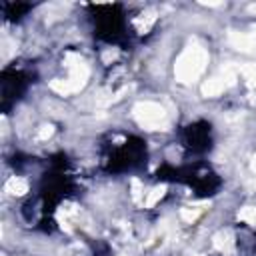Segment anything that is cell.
Returning <instances> with one entry per match:
<instances>
[{"instance_id":"cell-1","label":"cell","mask_w":256,"mask_h":256,"mask_svg":"<svg viewBox=\"0 0 256 256\" xmlns=\"http://www.w3.org/2000/svg\"><path fill=\"white\" fill-rule=\"evenodd\" d=\"M206 64H208V52L198 44H190L174 64V76L178 82L190 84L202 76Z\"/></svg>"},{"instance_id":"cell-2","label":"cell","mask_w":256,"mask_h":256,"mask_svg":"<svg viewBox=\"0 0 256 256\" xmlns=\"http://www.w3.org/2000/svg\"><path fill=\"white\" fill-rule=\"evenodd\" d=\"M64 64H66V68H68V72H70L68 78H64V80H62V78L52 80V82H50V88H52L54 92L62 94V96H68V94L78 92V90H82V88L86 86L88 76H90V70H88V64H86L78 54H74V52L66 54Z\"/></svg>"},{"instance_id":"cell-3","label":"cell","mask_w":256,"mask_h":256,"mask_svg":"<svg viewBox=\"0 0 256 256\" xmlns=\"http://www.w3.org/2000/svg\"><path fill=\"white\" fill-rule=\"evenodd\" d=\"M132 116L146 130H164L168 126L166 110L156 102H138L132 108Z\"/></svg>"},{"instance_id":"cell-4","label":"cell","mask_w":256,"mask_h":256,"mask_svg":"<svg viewBox=\"0 0 256 256\" xmlns=\"http://www.w3.org/2000/svg\"><path fill=\"white\" fill-rule=\"evenodd\" d=\"M238 78V72L232 68V66H226L224 70H220L218 74H214L212 78H208L204 84H202V94L206 98H214V96H220L224 90H228Z\"/></svg>"},{"instance_id":"cell-5","label":"cell","mask_w":256,"mask_h":256,"mask_svg":"<svg viewBox=\"0 0 256 256\" xmlns=\"http://www.w3.org/2000/svg\"><path fill=\"white\" fill-rule=\"evenodd\" d=\"M228 42L240 52H254L256 50V32H254V28H252V32H230Z\"/></svg>"},{"instance_id":"cell-6","label":"cell","mask_w":256,"mask_h":256,"mask_svg":"<svg viewBox=\"0 0 256 256\" xmlns=\"http://www.w3.org/2000/svg\"><path fill=\"white\" fill-rule=\"evenodd\" d=\"M214 248H216L218 252H222L224 256H232V254L236 252V242H234V236H232L228 230L218 232V234L214 236Z\"/></svg>"},{"instance_id":"cell-7","label":"cell","mask_w":256,"mask_h":256,"mask_svg":"<svg viewBox=\"0 0 256 256\" xmlns=\"http://www.w3.org/2000/svg\"><path fill=\"white\" fill-rule=\"evenodd\" d=\"M4 190L10 194V196H24L28 192V182L24 178H18V176H12L8 178V182L4 184Z\"/></svg>"},{"instance_id":"cell-8","label":"cell","mask_w":256,"mask_h":256,"mask_svg":"<svg viewBox=\"0 0 256 256\" xmlns=\"http://www.w3.org/2000/svg\"><path fill=\"white\" fill-rule=\"evenodd\" d=\"M154 22H156V12H154V10H148V12H142V14L134 20V26H136V30H138L140 34H146V32L154 26Z\"/></svg>"},{"instance_id":"cell-9","label":"cell","mask_w":256,"mask_h":256,"mask_svg":"<svg viewBox=\"0 0 256 256\" xmlns=\"http://www.w3.org/2000/svg\"><path fill=\"white\" fill-rule=\"evenodd\" d=\"M164 194H166V186L164 184H160V186H154L148 194H146V200H144V204L148 206V208H152L158 200H162L164 198Z\"/></svg>"},{"instance_id":"cell-10","label":"cell","mask_w":256,"mask_h":256,"mask_svg":"<svg viewBox=\"0 0 256 256\" xmlns=\"http://www.w3.org/2000/svg\"><path fill=\"white\" fill-rule=\"evenodd\" d=\"M238 220L246 222V224H256V208L254 206H246L238 212Z\"/></svg>"},{"instance_id":"cell-11","label":"cell","mask_w":256,"mask_h":256,"mask_svg":"<svg viewBox=\"0 0 256 256\" xmlns=\"http://www.w3.org/2000/svg\"><path fill=\"white\" fill-rule=\"evenodd\" d=\"M238 72L244 76V80L248 84H256V64H244V66H240Z\"/></svg>"},{"instance_id":"cell-12","label":"cell","mask_w":256,"mask_h":256,"mask_svg":"<svg viewBox=\"0 0 256 256\" xmlns=\"http://www.w3.org/2000/svg\"><path fill=\"white\" fill-rule=\"evenodd\" d=\"M200 214H202V208H192V206H188V208H182V210H180V218H182L184 222H194Z\"/></svg>"},{"instance_id":"cell-13","label":"cell","mask_w":256,"mask_h":256,"mask_svg":"<svg viewBox=\"0 0 256 256\" xmlns=\"http://www.w3.org/2000/svg\"><path fill=\"white\" fill-rule=\"evenodd\" d=\"M140 198H142V186H140V180H132V200L134 202H140Z\"/></svg>"},{"instance_id":"cell-14","label":"cell","mask_w":256,"mask_h":256,"mask_svg":"<svg viewBox=\"0 0 256 256\" xmlns=\"http://www.w3.org/2000/svg\"><path fill=\"white\" fill-rule=\"evenodd\" d=\"M50 134H52V126H42V130H40L38 136H40V138H48Z\"/></svg>"},{"instance_id":"cell-15","label":"cell","mask_w":256,"mask_h":256,"mask_svg":"<svg viewBox=\"0 0 256 256\" xmlns=\"http://www.w3.org/2000/svg\"><path fill=\"white\" fill-rule=\"evenodd\" d=\"M116 58V52H112V50H108L106 54H104V62H110V60H114Z\"/></svg>"},{"instance_id":"cell-16","label":"cell","mask_w":256,"mask_h":256,"mask_svg":"<svg viewBox=\"0 0 256 256\" xmlns=\"http://www.w3.org/2000/svg\"><path fill=\"white\" fill-rule=\"evenodd\" d=\"M250 166H252V170L256 172V154H254V158H252V164H250Z\"/></svg>"}]
</instances>
